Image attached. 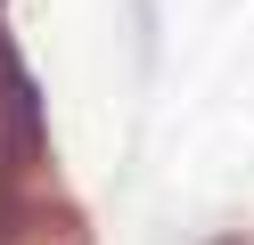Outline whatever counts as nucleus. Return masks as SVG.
I'll use <instances>...</instances> for the list:
<instances>
[{"label":"nucleus","instance_id":"obj_1","mask_svg":"<svg viewBox=\"0 0 254 245\" xmlns=\"http://www.w3.org/2000/svg\"><path fill=\"white\" fill-rule=\"evenodd\" d=\"M123 49H131V74H156V49H164V25H156V0H123Z\"/></svg>","mask_w":254,"mask_h":245}]
</instances>
